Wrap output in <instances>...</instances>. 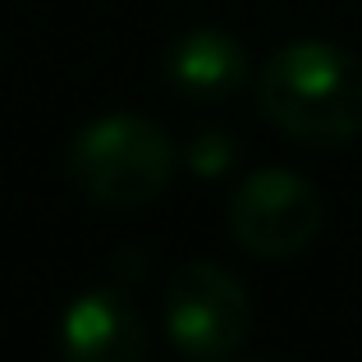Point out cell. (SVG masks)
Segmentation results:
<instances>
[{"label":"cell","instance_id":"cell-1","mask_svg":"<svg viewBox=\"0 0 362 362\" xmlns=\"http://www.w3.org/2000/svg\"><path fill=\"white\" fill-rule=\"evenodd\" d=\"M257 110L303 147H344L362 133V60L335 42H289L257 69Z\"/></svg>","mask_w":362,"mask_h":362},{"label":"cell","instance_id":"cell-2","mask_svg":"<svg viewBox=\"0 0 362 362\" xmlns=\"http://www.w3.org/2000/svg\"><path fill=\"white\" fill-rule=\"evenodd\" d=\"M179 151L165 124L147 115H106L74 133L64 151V175L88 202L106 211H133L170 188Z\"/></svg>","mask_w":362,"mask_h":362},{"label":"cell","instance_id":"cell-3","mask_svg":"<svg viewBox=\"0 0 362 362\" xmlns=\"http://www.w3.org/2000/svg\"><path fill=\"white\" fill-rule=\"evenodd\" d=\"M165 335L193 362H225L252 335V293L221 262H188L165 284Z\"/></svg>","mask_w":362,"mask_h":362},{"label":"cell","instance_id":"cell-4","mask_svg":"<svg viewBox=\"0 0 362 362\" xmlns=\"http://www.w3.org/2000/svg\"><path fill=\"white\" fill-rule=\"evenodd\" d=\"M234 243L266 262L298 257L317 243L321 234V193L303 175L284 165L252 170L234 184L230 206H225Z\"/></svg>","mask_w":362,"mask_h":362},{"label":"cell","instance_id":"cell-5","mask_svg":"<svg viewBox=\"0 0 362 362\" xmlns=\"http://www.w3.org/2000/svg\"><path fill=\"white\" fill-rule=\"evenodd\" d=\"M64 362H147V321L119 284L78 293L60 321Z\"/></svg>","mask_w":362,"mask_h":362},{"label":"cell","instance_id":"cell-6","mask_svg":"<svg viewBox=\"0 0 362 362\" xmlns=\"http://www.w3.org/2000/svg\"><path fill=\"white\" fill-rule=\"evenodd\" d=\"M165 83L188 101H225L252 78V55L225 28H188L165 46Z\"/></svg>","mask_w":362,"mask_h":362},{"label":"cell","instance_id":"cell-7","mask_svg":"<svg viewBox=\"0 0 362 362\" xmlns=\"http://www.w3.org/2000/svg\"><path fill=\"white\" fill-rule=\"evenodd\" d=\"M184 165L193 170L197 179H221V175H230V170L239 165V142H234V133H225V129H202V133L188 138Z\"/></svg>","mask_w":362,"mask_h":362}]
</instances>
